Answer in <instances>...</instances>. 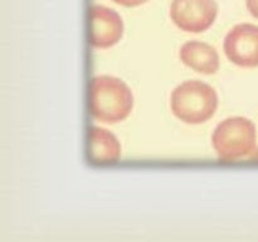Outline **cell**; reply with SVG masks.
<instances>
[{
	"label": "cell",
	"mask_w": 258,
	"mask_h": 242,
	"mask_svg": "<svg viewBox=\"0 0 258 242\" xmlns=\"http://www.w3.org/2000/svg\"><path fill=\"white\" fill-rule=\"evenodd\" d=\"M246 4L248 12L258 19V0H246Z\"/></svg>",
	"instance_id": "10"
},
{
	"label": "cell",
	"mask_w": 258,
	"mask_h": 242,
	"mask_svg": "<svg viewBox=\"0 0 258 242\" xmlns=\"http://www.w3.org/2000/svg\"><path fill=\"white\" fill-rule=\"evenodd\" d=\"M171 111L186 124H202L214 115L218 96L212 86L201 81H185L171 93Z\"/></svg>",
	"instance_id": "3"
},
{
	"label": "cell",
	"mask_w": 258,
	"mask_h": 242,
	"mask_svg": "<svg viewBox=\"0 0 258 242\" xmlns=\"http://www.w3.org/2000/svg\"><path fill=\"white\" fill-rule=\"evenodd\" d=\"M254 124L241 116L222 121L212 136V144L217 155L226 161L258 158Z\"/></svg>",
	"instance_id": "2"
},
{
	"label": "cell",
	"mask_w": 258,
	"mask_h": 242,
	"mask_svg": "<svg viewBox=\"0 0 258 242\" xmlns=\"http://www.w3.org/2000/svg\"><path fill=\"white\" fill-rule=\"evenodd\" d=\"M181 62L197 72L204 75H213L219 68V55L214 47L208 43L186 42L179 50Z\"/></svg>",
	"instance_id": "7"
},
{
	"label": "cell",
	"mask_w": 258,
	"mask_h": 242,
	"mask_svg": "<svg viewBox=\"0 0 258 242\" xmlns=\"http://www.w3.org/2000/svg\"><path fill=\"white\" fill-rule=\"evenodd\" d=\"M134 96L125 82L112 76L93 78L90 91V108L97 120L107 124L122 121L130 115Z\"/></svg>",
	"instance_id": "1"
},
{
	"label": "cell",
	"mask_w": 258,
	"mask_h": 242,
	"mask_svg": "<svg viewBox=\"0 0 258 242\" xmlns=\"http://www.w3.org/2000/svg\"><path fill=\"white\" fill-rule=\"evenodd\" d=\"M91 159L95 163H115L121 155V146L116 136L106 129L92 128L90 133Z\"/></svg>",
	"instance_id": "8"
},
{
	"label": "cell",
	"mask_w": 258,
	"mask_h": 242,
	"mask_svg": "<svg viewBox=\"0 0 258 242\" xmlns=\"http://www.w3.org/2000/svg\"><path fill=\"white\" fill-rule=\"evenodd\" d=\"M116 4H120L122 7H139L141 4H145L148 0H112Z\"/></svg>",
	"instance_id": "9"
},
{
	"label": "cell",
	"mask_w": 258,
	"mask_h": 242,
	"mask_svg": "<svg viewBox=\"0 0 258 242\" xmlns=\"http://www.w3.org/2000/svg\"><path fill=\"white\" fill-rule=\"evenodd\" d=\"M224 53L239 67H258V27L238 24L224 38Z\"/></svg>",
	"instance_id": "5"
},
{
	"label": "cell",
	"mask_w": 258,
	"mask_h": 242,
	"mask_svg": "<svg viewBox=\"0 0 258 242\" xmlns=\"http://www.w3.org/2000/svg\"><path fill=\"white\" fill-rule=\"evenodd\" d=\"M91 44L96 48H110L121 39L123 23L115 10L103 5H95L90 10Z\"/></svg>",
	"instance_id": "6"
},
{
	"label": "cell",
	"mask_w": 258,
	"mask_h": 242,
	"mask_svg": "<svg viewBox=\"0 0 258 242\" xmlns=\"http://www.w3.org/2000/svg\"><path fill=\"white\" fill-rule=\"evenodd\" d=\"M218 14L216 0H173L170 18L179 29L201 33L212 27Z\"/></svg>",
	"instance_id": "4"
}]
</instances>
